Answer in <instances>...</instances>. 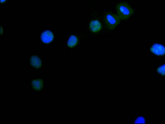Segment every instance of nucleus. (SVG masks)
<instances>
[{
	"label": "nucleus",
	"mask_w": 165,
	"mask_h": 124,
	"mask_svg": "<svg viewBox=\"0 0 165 124\" xmlns=\"http://www.w3.org/2000/svg\"><path fill=\"white\" fill-rule=\"evenodd\" d=\"M40 38L43 43L48 44L53 41L54 38V35L51 30H45L42 32Z\"/></svg>",
	"instance_id": "7ed1b4c3"
},
{
	"label": "nucleus",
	"mask_w": 165,
	"mask_h": 124,
	"mask_svg": "<svg viewBox=\"0 0 165 124\" xmlns=\"http://www.w3.org/2000/svg\"><path fill=\"white\" fill-rule=\"evenodd\" d=\"M78 40L77 37L75 35H72L69 37L67 44L68 47L73 48L78 44Z\"/></svg>",
	"instance_id": "423d86ee"
},
{
	"label": "nucleus",
	"mask_w": 165,
	"mask_h": 124,
	"mask_svg": "<svg viewBox=\"0 0 165 124\" xmlns=\"http://www.w3.org/2000/svg\"><path fill=\"white\" fill-rule=\"evenodd\" d=\"M6 0H1V3H2L5 2Z\"/></svg>",
	"instance_id": "9b49d317"
},
{
	"label": "nucleus",
	"mask_w": 165,
	"mask_h": 124,
	"mask_svg": "<svg viewBox=\"0 0 165 124\" xmlns=\"http://www.w3.org/2000/svg\"><path fill=\"white\" fill-rule=\"evenodd\" d=\"M31 64L34 67L39 68L41 66V61L40 58L34 55L30 59Z\"/></svg>",
	"instance_id": "0eeeda50"
},
{
	"label": "nucleus",
	"mask_w": 165,
	"mask_h": 124,
	"mask_svg": "<svg viewBox=\"0 0 165 124\" xmlns=\"http://www.w3.org/2000/svg\"><path fill=\"white\" fill-rule=\"evenodd\" d=\"M117 15L122 20L128 19L133 13L132 7L127 3L121 2L116 7Z\"/></svg>",
	"instance_id": "f257e3e1"
},
{
	"label": "nucleus",
	"mask_w": 165,
	"mask_h": 124,
	"mask_svg": "<svg viewBox=\"0 0 165 124\" xmlns=\"http://www.w3.org/2000/svg\"><path fill=\"white\" fill-rule=\"evenodd\" d=\"M145 123L144 118L142 116L137 118L135 122V123Z\"/></svg>",
	"instance_id": "9d476101"
},
{
	"label": "nucleus",
	"mask_w": 165,
	"mask_h": 124,
	"mask_svg": "<svg viewBox=\"0 0 165 124\" xmlns=\"http://www.w3.org/2000/svg\"><path fill=\"white\" fill-rule=\"evenodd\" d=\"M32 83L34 88L37 90H40L43 87V82L41 80H34Z\"/></svg>",
	"instance_id": "6e6552de"
},
{
	"label": "nucleus",
	"mask_w": 165,
	"mask_h": 124,
	"mask_svg": "<svg viewBox=\"0 0 165 124\" xmlns=\"http://www.w3.org/2000/svg\"><path fill=\"white\" fill-rule=\"evenodd\" d=\"M120 18L118 15L107 12L104 16L105 24L109 29L112 30L116 28L120 21Z\"/></svg>",
	"instance_id": "f03ea898"
},
{
	"label": "nucleus",
	"mask_w": 165,
	"mask_h": 124,
	"mask_svg": "<svg viewBox=\"0 0 165 124\" xmlns=\"http://www.w3.org/2000/svg\"><path fill=\"white\" fill-rule=\"evenodd\" d=\"M151 51L157 55H163L165 54V47L162 44H156L151 48Z\"/></svg>",
	"instance_id": "20e7f679"
},
{
	"label": "nucleus",
	"mask_w": 165,
	"mask_h": 124,
	"mask_svg": "<svg viewBox=\"0 0 165 124\" xmlns=\"http://www.w3.org/2000/svg\"><path fill=\"white\" fill-rule=\"evenodd\" d=\"M89 28L92 32L97 33L100 31L102 28L101 23L97 19H94L90 23Z\"/></svg>",
	"instance_id": "39448f33"
},
{
	"label": "nucleus",
	"mask_w": 165,
	"mask_h": 124,
	"mask_svg": "<svg viewBox=\"0 0 165 124\" xmlns=\"http://www.w3.org/2000/svg\"><path fill=\"white\" fill-rule=\"evenodd\" d=\"M157 71L160 74L162 75H165V64L160 67L158 69Z\"/></svg>",
	"instance_id": "1a4fd4ad"
}]
</instances>
